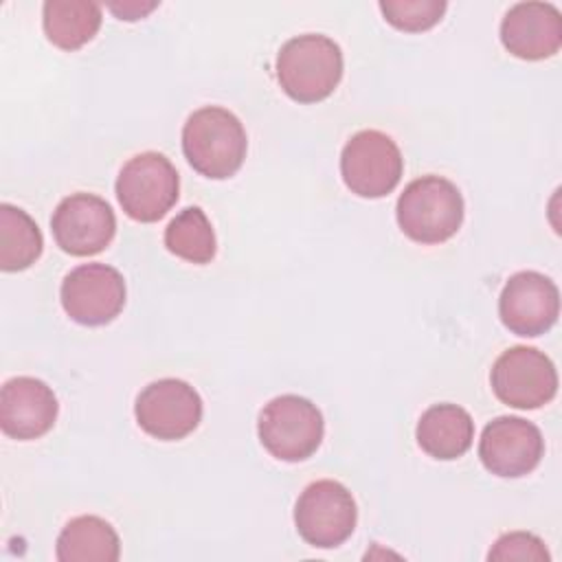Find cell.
Instances as JSON below:
<instances>
[{
  "label": "cell",
  "instance_id": "6da1fadb",
  "mask_svg": "<svg viewBox=\"0 0 562 562\" xmlns=\"http://www.w3.org/2000/svg\"><path fill=\"white\" fill-rule=\"evenodd\" d=\"M248 149L241 121L220 105H206L189 114L182 127L187 162L204 178L226 180L239 171Z\"/></svg>",
  "mask_w": 562,
  "mask_h": 562
},
{
  "label": "cell",
  "instance_id": "7a4b0ae2",
  "mask_svg": "<svg viewBox=\"0 0 562 562\" xmlns=\"http://www.w3.org/2000/svg\"><path fill=\"white\" fill-rule=\"evenodd\" d=\"M277 81L296 103H318L327 99L342 79L340 46L318 33L288 40L277 55Z\"/></svg>",
  "mask_w": 562,
  "mask_h": 562
},
{
  "label": "cell",
  "instance_id": "3957f363",
  "mask_svg": "<svg viewBox=\"0 0 562 562\" xmlns=\"http://www.w3.org/2000/svg\"><path fill=\"white\" fill-rule=\"evenodd\" d=\"M395 217L408 239L417 244H441L461 228V191L441 176H422L404 187L397 198Z\"/></svg>",
  "mask_w": 562,
  "mask_h": 562
},
{
  "label": "cell",
  "instance_id": "277c9868",
  "mask_svg": "<svg viewBox=\"0 0 562 562\" xmlns=\"http://www.w3.org/2000/svg\"><path fill=\"white\" fill-rule=\"evenodd\" d=\"M325 432L316 404L301 395L272 397L259 413L257 435L261 446L279 461L296 463L312 457Z\"/></svg>",
  "mask_w": 562,
  "mask_h": 562
},
{
  "label": "cell",
  "instance_id": "5b68a950",
  "mask_svg": "<svg viewBox=\"0 0 562 562\" xmlns=\"http://www.w3.org/2000/svg\"><path fill=\"white\" fill-rule=\"evenodd\" d=\"M114 189L127 217L151 224L162 220L178 202L180 180L169 158L158 151H143L121 167Z\"/></svg>",
  "mask_w": 562,
  "mask_h": 562
},
{
  "label": "cell",
  "instance_id": "8992f818",
  "mask_svg": "<svg viewBox=\"0 0 562 562\" xmlns=\"http://www.w3.org/2000/svg\"><path fill=\"white\" fill-rule=\"evenodd\" d=\"M404 158L391 136L380 130L353 134L340 154V176L347 189L360 198H384L402 178Z\"/></svg>",
  "mask_w": 562,
  "mask_h": 562
},
{
  "label": "cell",
  "instance_id": "52a82bcc",
  "mask_svg": "<svg viewBox=\"0 0 562 562\" xmlns=\"http://www.w3.org/2000/svg\"><path fill=\"white\" fill-rule=\"evenodd\" d=\"M356 520L358 509L351 492L331 479L310 483L294 505L296 531L316 549L342 544L353 533Z\"/></svg>",
  "mask_w": 562,
  "mask_h": 562
},
{
  "label": "cell",
  "instance_id": "ba28073f",
  "mask_svg": "<svg viewBox=\"0 0 562 562\" xmlns=\"http://www.w3.org/2000/svg\"><path fill=\"white\" fill-rule=\"evenodd\" d=\"M494 395L520 411H531L549 404L558 393L555 364L536 347H512L503 351L490 371Z\"/></svg>",
  "mask_w": 562,
  "mask_h": 562
},
{
  "label": "cell",
  "instance_id": "9c48e42d",
  "mask_svg": "<svg viewBox=\"0 0 562 562\" xmlns=\"http://www.w3.org/2000/svg\"><path fill=\"white\" fill-rule=\"evenodd\" d=\"M136 424L154 439L178 441L202 419V397L184 380L162 378L147 384L134 404Z\"/></svg>",
  "mask_w": 562,
  "mask_h": 562
},
{
  "label": "cell",
  "instance_id": "30bf717a",
  "mask_svg": "<svg viewBox=\"0 0 562 562\" xmlns=\"http://www.w3.org/2000/svg\"><path fill=\"white\" fill-rule=\"evenodd\" d=\"M64 312L79 325L99 327L114 321L125 305V279L105 263L72 268L59 290Z\"/></svg>",
  "mask_w": 562,
  "mask_h": 562
},
{
  "label": "cell",
  "instance_id": "8fae6325",
  "mask_svg": "<svg viewBox=\"0 0 562 562\" xmlns=\"http://www.w3.org/2000/svg\"><path fill=\"white\" fill-rule=\"evenodd\" d=\"M57 246L72 257H90L112 241L116 217L110 204L94 193H72L64 198L50 217Z\"/></svg>",
  "mask_w": 562,
  "mask_h": 562
},
{
  "label": "cell",
  "instance_id": "7c38bea8",
  "mask_svg": "<svg viewBox=\"0 0 562 562\" xmlns=\"http://www.w3.org/2000/svg\"><path fill=\"white\" fill-rule=\"evenodd\" d=\"M560 314L558 285L536 270H522L507 279L498 296V316L503 325L525 338L549 331Z\"/></svg>",
  "mask_w": 562,
  "mask_h": 562
},
{
  "label": "cell",
  "instance_id": "4fadbf2b",
  "mask_svg": "<svg viewBox=\"0 0 562 562\" xmlns=\"http://www.w3.org/2000/svg\"><path fill=\"white\" fill-rule=\"evenodd\" d=\"M544 454V439L536 424L503 415L492 419L479 439L483 468L503 479H518L536 470Z\"/></svg>",
  "mask_w": 562,
  "mask_h": 562
},
{
  "label": "cell",
  "instance_id": "5bb4252c",
  "mask_svg": "<svg viewBox=\"0 0 562 562\" xmlns=\"http://www.w3.org/2000/svg\"><path fill=\"white\" fill-rule=\"evenodd\" d=\"M57 397L53 389L31 375H18L0 391V428L7 437L29 441L46 435L57 419Z\"/></svg>",
  "mask_w": 562,
  "mask_h": 562
},
{
  "label": "cell",
  "instance_id": "9a60e30c",
  "mask_svg": "<svg viewBox=\"0 0 562 562\" xmlns=\"http://www.w3.org/2000/svg\"><path fill=\"white\" fill-rule=\"evenodd\" d=\"M501 42L518 59H547L562 46V15L549 2H518L501 22Z\"/></svg>",
  "mask_w": 562,
  "mask_h": 562
},
{
  "label": "cell",
  "instance_id": "2e32d148",
  "mask_svg": "<svg viewBox=\"0 0 562 562\" xmlns=\"http://www.w3.org/2000/svg\"><path fill=\"white\" fill-rule=\"evenodd\" d=\"M415 437L428 457L452 461L470 450L474 439V422L470 413L457 404H432L422 413Z\"/></svg>",
  "mask_w": 562,
  "mask_h": 562
},
{
  "label": "cell",
  "instance_id": "e0dca14e",
  "mask_svg": "<svg viewBox=\"0 0 562 562\" xmlns=\"http://www.w3.org/2000/svg\"><path fill=\"white\" fill-rule=\"evenodd\" d=\"M55 555L59 562H116L119 533L99 516H77L57 536Z\"/></svg>",
  "mask_w": 562,
  "mask_h": 562
},
{
  "label": "cell",
  "instance_id": "ac0fdd59",
  "mask_svg": "<svg viewBox=\"0 0 562 562\" xmlns=\"http://www.w3.org/2000/svg\"><path fill=\"white\" fill-rule=\"evenodd\" d=\"M101 18V7L86 0H48L42 7L44 33L61 50L86 46L99 33Z\"/></svg>",
  "mask_w": 562,
  "mask_h": 562
},
{
  "label": "cell",
  "instance_id": "d6986e66",
  "mask_svg": "<svg viewBox=\"0 0 562 562\" xmlns=\"http://www.w3.org/2000/svg\"><path fill=\"white\" fill-rule=\"evenodd\" d=\"M42 248L44 239L35 220L13 204H0V268L4 272L26 270Z\"/></svg>",
  "mask_w": 562,
  "mask_h": 562
},
{
  "label": "cell",
  "instance_id": "ffe728a7",
  "mask_svg": "<svg viewBox=\"0 0 562 562\" xmlns=\"http://www.w3.org/2000/svg\"><path fill=\"white\" fill-rule=\"evenodd\" d=\"M165 246L189 263H209L215 257V233L200 206L182 209L165 228Z\"/></svg>",
  "mask_w": 562,
  "mask_h": 562
},
{
  "label": "cell",
  "instance_id": "44dd1931",
  "mask_svg": "<svg viewBox=\"0 0 562 562\" xmlns=\"http://www.w3.org/2000/svg\"><path fill=\"white\" fill-rule=\"evenodd\" d=\"M384 20L404 33H422L432 29L446 13L443 0H382Z\"/></svg>",
  "mask_w": 562,
  "mask_h": 562
},
{
  "label": "cell",
  "instance_id": "7402d4cb",
  "mask_svg": "<svg viewBox=\"0 0 562 562\" xmlns=\"http://www.w3.org/2000/svg\"><path fill=\"white\" fill-rule=\"evenodd\" d=\"M487 560H533L547 562L549 551L544 542L527 531H509L501 536L487 553Z\"/></svg>",
  "mask_w": 562,
  "mask_h": 562
},
{
  "label": "cell",
  "instance_id": "603a6c76",
  "mask_svg": "<svg viewBox=\"0 0 562 562\" xmlns=\"http://www.w3.org/2000/svg\"><path fill=\"white\" fill-rule=\"evenodd\" d=\"M156 7H158V2H136V0L108 4V9H110L119 20H127V22H134V20H140V18L149 15Z\"/></svg>",
  "mask_w": 562,
  "mask_h": 562
}]
</instances>
